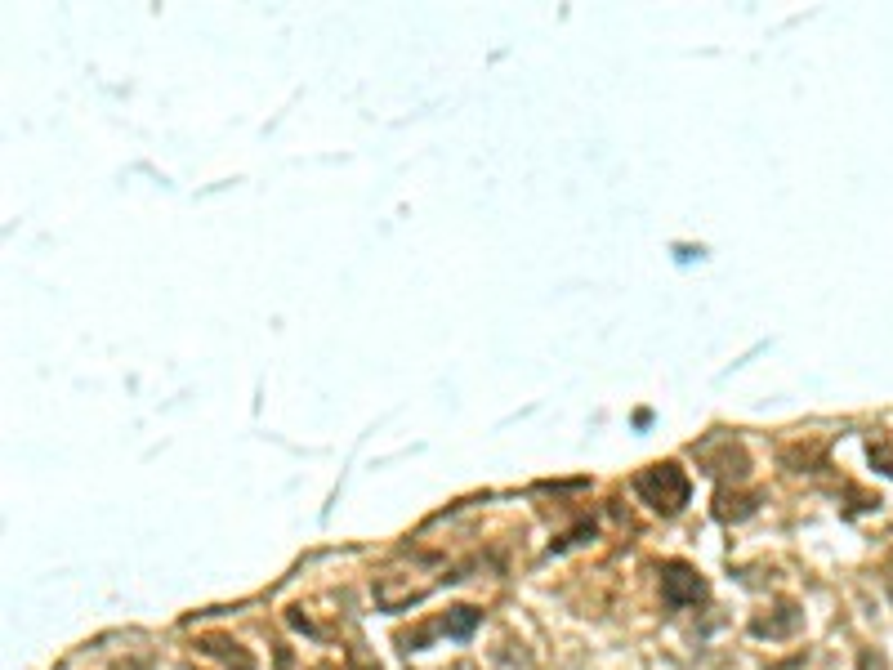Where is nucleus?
I'll return each instance as SVG.
<instances>
[{
	"instance_id": "1",
	"label": "nucleus",
	"mask_w": 893,
	"mask_h": 670,
	"mask_svg": "<svg viewBox=\"0 0 893 670\" xmlns=\"http://www.w3.org/2000/svg\"><path fill=\"white\" fill-rule=\"evenodd\" d=\"M635 492L652 505L657 514H679L688 505V478L679 465H652L635 478Z\"/></svg>"
},
{
	"instance_id": "3",
	"label": "nucleus",
	"mask_w": 893,
	"mask_h": 670,
	"mask_svg": "<svg viewBox=\"0 0 893 670\" xmlns=\"http://www.w3.org/2000/svg\"><path fill=\"white\" fill-rule=\"evenodd\" d=\"M800 626H804L800 608H777V617L751 621V635H760V639H786V635H795Z\"/></svg>"
},
{
	"instance_id": "6",
	"label": "nucleus",
	"mask_w": 893,
	"mask_h": 670,
	"mask_svg": "<svg viewBox=\"0 0 893 670\" xmlns=\"http://www.w3.org/2000/svg\"><path fill=\"white\" fill-rule=\"evenodd\" d=\"M322 670H331V666H322Z\"/></svg>"
},
{
	"instance_id": "5",
	"label": "nucleus",
	"mask_w": 893,
	"mask_h": 670,
	"mask_svg": "<svg viewBox=\"0 0 893 670\" xmlns=\"http://www.w3.org/2000/svg\"><path fill=\"white\" fill-rule=\"evenodd\" d=\"M858 670H889V662H885V653H880V648H862Z\"/></svg>"
},
{
	"instance_id": "4",
	"label": "nucleus",
	"mask_w": 893,
	"mask_h": 670,
	"mask_svg": "<svg viewBox=\"0 0 893 670\" xmlns=\"http://www.w3.org/2000/svg\"><path fill=\"white\" fill-rule=\"evenodd\" d=\"M478 621H483V612H478V608H451L447 621H443V630L451 639H469L478 630Z\"/></svg>"
},
{
	"instance_id": "2",
	"label": "nucleus",
	"mask_w": 893,
	"mask_h": 670,
	"mask_svg": "<svg viewBox=\"0 0 893 670\" xmlns=\"http://www.w3.org/2000/svg\"><path fill=\"white\" fill-rule=\"evenodd\" d=\"M661 595H666L670 608H684V603H697L706 595V581L688 563H666L661 568Z\"/></svg>"
}]
</instances>
